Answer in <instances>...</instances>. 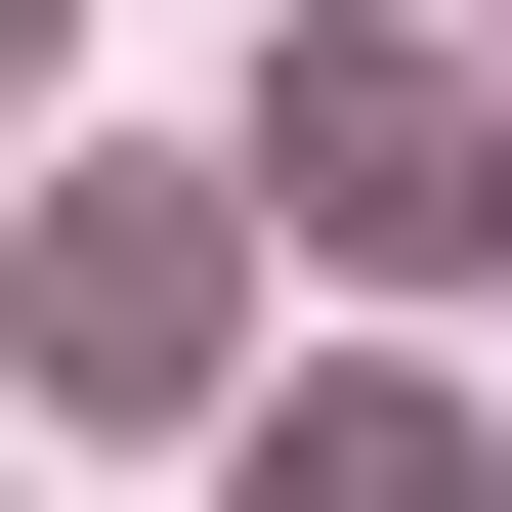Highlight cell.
I'll use <instances>...</instances> for the list:
<instances>
[{
	"mask_svg": "<svg viewBox=\"0 0 512 512\" xmlns=\"http://www.w3.org/2000/svg\"><path fill=\"white\" fill-rule=\"evenodd\" d=\"M0 86H43V0H0Z\"/></svg>",
	"mask_w": 512,
	"mask_h": 512,
	"instance_id": "cell-1",
	"label": "cell"
}]
</instances>
